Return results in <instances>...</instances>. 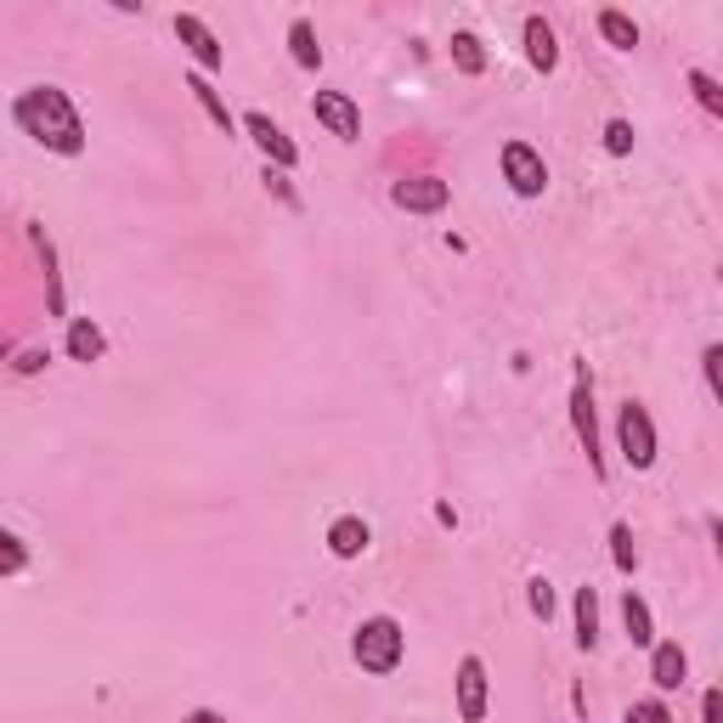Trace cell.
Returning a JSON list of instances; mask_svg holds the SVG:
<instances>
[{
	"label": "cell",
	"mask_w": 723,
	"mask_h": 723,
	"mask_svg": "<svg viewBox=\"0 0 723 723\" xmlns=\"http://www.w3.org/2000/svg\"><path fill=\"white\" fill-rule=\"evenodd\" d=\"M571 418H576V442H583V453H588L594 475H605L599 424H594V384H588V373H576V384H571Z\"/></svg>",
	"instance_id": "obj_5"
},
{
	"label": "cell",
	"mask_w": 723,
	"mask_h": 723,
	"mask_svg": "<svg viewBox=\"0 0 723 723\" xmlns=\"http://www.w3.org/2000/svg\"><path fill=\"white\" fill-rule=\"evenodd\" d=\"M176 34H181V45H187V52H192V63H199V68H221L226 63V52H221V40L210 34V23L204 18H192V12H176Z\"/></svg>",
	"instance_id": "obj_10"
},
{
	"label": "cell",
	"mask_w": 723,
	"mask_h": 723,
	"mask_svg": "<svg viewBox=\"0 0 723 723\" xmlns=\"http://www.w3.org/2000/svg\"><path fill=\"white\" fill-rule=\"evenodd\" d=\"M12 119H18V130L29 141H40V148H52L63 159L85 153V125H79V114L68 103V91H57V85H29L12 103Z\"/></svg>",
	"instance_id": "obj_1"
},
{
	"label": "cell",
	"mask_w": 723,
	"mask_h": 723,
	"mask_svg": "<svg viewBox=\"0 0 723 723\" xmlns=\"http://www.w3.org/2000/svg\"><path fill=\"white\" fill-rule=\"evenodd\" d=\"M701 717H706V723H723V690H706V695H701Z\"/></svg>",
	"instance_id": "obj_28"
},
{
	"label": "cell",
	"mask_w": 723,
	"mask_h": 723,
	"mask_svg": "<svg viewBox=\"0 0 723 723\" xmlns=\"http://www.w3.org/2000/svg\"><path fill=\"white\" fill-rule=\"evenodd\" d=\"M628 723H672V712L661 701H634L628 706Z\"/></svg>",
	"instance_id": "obj_26"
},
{
	"label": "cell",
	"mask_w": 723,
	"mask_h": 723,
	"mask_svg": "<svg viewBox=\"0 0 723 723\" xmlns=\"http://www.w3.org/2000/svg\"><path fill=\"white\" fill-rule=\"evenodd\" d=\"M599 34L616 45V52H634V45H639V23L628 12H599Z\"/></svg>",
	"instance_id": "obj_17"
},
{
	"label": "cell",
	"mask_w": 723,
	"mask_h": 723,
	"mask_svg": "<svg viewBox=\"0 0 723 723\" xmlns=\"http://www.w3.org/2000/svg\"><path fill=\"white\" fill-rule=\"evenodd\" d=\"M525 57H532V68H543V74H554V63H560L554 29L543 18H525Z\"/></svg>",
	"instance_id": "obj_13"
},
{
	"label": "cell",
	"mask_w": 723,
	"mask_h": 723,
	"mask_svg": "<svg viewBox=\"0 0 723 723\" xmlns=\"http://www.w3.org/2000/svg\"><path fill=\"white\" fill-rule=\"evenodd\" d=\"M605 153H616V159L634 153V125H628V119H610V125H605Z\"/></svg>",
	"instance_id": "obj_24"
},
{
	"label": "cell",
	"mask_w": 723,
	"mask_h": 723,
	"mask_svg": "<svg viewBox=\"0 0 723 723\" xmlns=\"http://www.w3.org/2000/svg\"><path fill=\"white\" fill-rule=\"evenodd\" d=\"M181 723H226V717H221V712H210V706H199V712H187Z\"/></svg>",
	"instance_id": "obj_29"
},
{
	"label": "cell",
	"mask_w": 723,
	"mask_h": 723,
	"mask_svg": "<svg viewBox=\"0 0 723 723\" xmlns=\"http://www.w3.org/2000/svg\"><path fill=\"white\" fill-rule=\"evenodd\" d=\"M368 543H373V532H368V520H357V514H340V520L328 525L333 560H357V554H368Z\"/></svg>",
	"instance_id": "obj_11"
},
{
	"label": "cell",
	"mask_w": 723,
	"mask_h": 723,
	"mask_svg": "<svg viewBox=\"0 0 723 723\" xmlns=\"http://www.w3.org/2000/svg\"><path fill=\"white\" fill-rule=\"evenodd\" d=\"M701 362H706V384H712V396H723V379H717V362H723V351H717V345H706V357H701Z\"/></svg>",
	"instance_id": "obj_27"
},
{
	"label": "cell",
	"mask_w": 723,
	"mask_h": 723,
	"mask_svg": "<svg viewBox=\"0 0 723 723\" xmlns=\"http://www.w3.org/2000/svg\"><path fill=\"white\" fill-rule=\"evenodd\" d=\"M690 91H695V103H701L706 114H723V91H717V79H712L706 68H690Z\"/></svg>",
	"instance_id": "obj_23"
},
{
	"label": "cell",
	"mask_w": 723,
	"mask_h": 723,
	"mask_svg": "<svg viewBox=\"0 0 723 723\" xmlns=\"http://www.w3.org/2000/svg\"><path fill=\"white\" fill-rule=\"evenodd\" d=\"M391 199H396L402 210H413V215H436V210H447L453 187H447L442 176H402V181L391 187Z\"/></svg>",
	"instance_id": "obj_6"
},
{
	"label": "cell",
	"mask_w": 723,
	"mask_h": 723,
	"mask_svg": "<svg viewBox=\"0 0 723 723\" xmlns=\"http://www.w3.org/2000/svg\"><path fill=\"white\" fill-rule=\"evenodd\" d=\"M650 679H656V690H679V684L690 679V656H684L679 645H656V656H650Z\"/></svg>",
	"instance_id": "obj_12"
},
{
	"label": "cell",
	"mask_w": 723,
	"mask_h": 723,
	"mask_svg": "<svg viewBox=\"0 0 723 723\" xmlns=\"http://www.w3.org/2000/svg\"><path fill=\"white\" fill-rule=\"evenodd\" d=\"M23 565H29V549H23V538L0 525V576H18Z\"/></svg>",
	"instance_id": "obj_22"
},
{
	"label": "cell",
	"mask_w": 723,
	"mask_h": 723,
	"mask_svg": "<svg viewBox=\"0 0 723 723\" xmlns=\"http://www.w3.org/2000/svg\"><path fill=\"white\" fill-rule=\"evenodd\" d=\"M616 442H621V458H628L634 469H650L656 464V424L639 402H621L616 413Z\"/></svg>",
	"instance_id": "obj_3"
},
{
	"label": "cell",
	"mask_w": 723,
	"mask_h": 723,
	"mask_svg": "<svg viewBox=\"0 0 723 723\" xmlns=\"http://www.w3.org/2000/svg\"><path fill=\"white\" fill-rule=\"evenodd\" d=\"M68 351H74V362H96V357H103V333H96V322H74L68 328Z\"/></svg>",
	"instance_id": "obj_19"
},
{
	"label": "cell",
	"mask_w": 723,
	"mask_h": 723,
	"mask_svg": "<svg viewBox=\"0 0 723 723\" xmlns=\"http://www.w3.org/2000/svg\"><path fill=\"white\" fill-rule=\"evenodd\" d=\"M187 91H192V96H199V103H204V114H210V119H215V125H221V130L232 136V108H226V103H221V96H215V85H210L204 74H192V79H187Z\"/></svg>",
	"instance_id": "obj_18"
},
{
	"label": "cell",
	"mask_w": 723,
	"mask_h": 723,
	"mask_svg": "<svg viewBox=\"0 0 723 723\" xmlns=\"http://www.w3.org/2000/svg\"><path fill=\"white\" fill-rule=\"evenodd\" d=\"M288 45H295V63H300V68H322V45H317V29H311L306 18L288 23Z\"/></svg>",
	"instance_id": "obj_16"
},
{
	"label": "cell",
	"mask_w": 723,
	"mask_h": 723,
	"mask_svg": "<svg viewBox=\"0 0 723 723\" xmlns=\"http://www.w3.org/2000/svg\"><path fill=\"white\" fill-rule=\"evenodd\" d=\"M351 650H357V667H362V672L384 679V672H396V667H402L407 634H402V621H396V616H368L362 628H357V639H351Z\"/></svg>",
	"instance_id": "obj_2"
},
{
	"label": "cell",
	"mask_w": 723,
	"mask_h": 723,
	"mask_svg": "<svg viewBox=\"0 0 723 723\" xmlns=\"http://www.w3.org/2000/svg\"><path fill=\"white\" fill-rule=\"evenodd\" d=\"M576 645L583 650L599 645V594L594 588H576Z\"/></svg>",
	"instance_id": "obj_15"
},
{
	"label": "cell",
	"mask_w": 723,
	"mask_h": 723,
	"mask_svg": "<svg viewBox=\"0 0 723 723\" xmlns=\"http://www.w3.org/2000/svg\"><path fill=\"white\" fill-rule=\"evenodd\" d=\"M458 717H464V723L487 717V661H480V656H464V661H458Z\"/></svg>",
	"instance_id": "obj_9"
},
{
	"label": "cell",
	"mask_w": 723,
	"mask_h": 723,
	"mask_svg": "<svg viewBox=\"0 0 723 723\" xmlns=\"http://www.w3.org/2000/svg\"><path fill=\"white\" fill-rule=\"evenodd\" d=\"M453 63H458L464 74H480V68H487V57H480V40H475L469 29L453 34Z\"/></svg>",
	"instance_id": "obj_21"
},
{
	"label": "cell",
	"mask_w": 723,
	"mask_h": 723,
	"mask_svg": "<svg viewBox=\"0 0 723 723\" xmlns=\"http://www.w3.org/2000/svg\"><path fill=\"white\" fill-rule=\"evenodd\" d=\"M244 130L255 136V148H261L277 170H295V164H300V148H295V141H288V130L272 125L266 114H244Z\"/></svg>",
	"instance_id": "obj_8"
},
{
	"label": "cell",
	"mask_w": 723,
	"mask_h": 723,
	"mask_svg": "<svg viewBox=\"0 0 723 723\" xmlns=\"http://www.w3.org/2000/svg\"><path fill=\"white\" fill-rule=\"evenodd\" d=\"M311 114H317L333 136H340V141H357V136H362V114H357V103H351L345 91H317V96H311Z\"/></svg>",
	"instance_id": "obj_7"
},
{
	"label": "cell",
	"mask_w": 723,
	"mask_h": 723,
	"mask_svg": "<svg viewBox=\"0 0 723 723\" xmlns=\"http://www.w3.org/2000/svg\"><path fill=\"white\" fill-rule=\"evenodd\" d=\"M610 560H616V571H621V576H628V571L639 565V549H634V532H628V525H621V520L610 525Z\"/></svg>",
	"instance_id": "obj_20"
},
{
	"label": "cell",
	"mask_w": 723,
	"mask_h": 723,
	"mask_svg": "<svg viewBox=\"0 0 723 723\" xmlns=\"http://www.w3.org/2000/svg\"><path fill=\"white\" fill-rule=\"evenodd\" d=\"M525 588H532V594H525V599H532V610L549 621V616H554V583H549V576H532Z\"/></svg>",
	"instance_id": "obj_25"
},
{
	"label": "cell",
	"mask_w": 723,
	"mask_h": 723,
	"mask_svg": "<svg viewBox=\"0 0 723 723\" xmlns=\"http://www.w3.org/2000/svg\"><path fill=\"white\" fill-rule=\"evenodd\" d=\"M503 181L520 192V199H543V187H549L543 153L525 148V141H509V148H503Z\"/></svg>",
	"instance_id": "obj_4"
},
{
	"label": "cell",
	"mask_w": 723,
	"mask_h": 723,
	"mask_svg": "<svg viewBox=\"0 0 723 723\" xmlns=\"http://www.w3.org/2000/svg\"><path fill=\"white\" fill-rule=\"evenodd\" d=\"M621 621H628V645H656V621H650V605L628 588L621 594Z\"/></svg>",
	"instance_id": "obj_14"
}]
</instances>
